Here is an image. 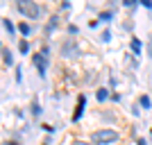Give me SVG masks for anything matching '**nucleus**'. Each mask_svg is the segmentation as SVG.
<instances>
[{
    "label": "nucleus",
    "mask_w": 152,
    "mask_h": 145,
    "mask_svg": "<svg viewBox=\"0 0 152 145\" xmlns=\"http://www.w3.org/2000/svg\"><path fill=\"white\" fill-rule=\"evenodd\" d=\"M118 141V132L116 129H100V132H93V143L102 145V143H114Z\"/></svg>",
    "instance_id": "f257e3e1"
},
{
    "label": "nucleus",
    "mask_w": 152,
    "mask_h": 145,
    "mask_svg": "<svg viewBox=\"0 0 152 145\" xmlns=\"http://www.w3.org/2000/svg\"><path fill=\"white\" fill-rule=\"evenodd\" d=\"M18 12L23 14V16H27V18H37V16H39V7L34 5V2L20 0V2H18Z\"/></svg>",
    "instance_id": "f03ea898"
},
{
    "label": "nucleus",
    "mask_w": 152,
    "mask_h": 145,
    "mask_svg": "<svg viewBox=\"0 0 152 145\" xmlns=\"http://www.w3.org/2000/svg\"><path fill=\"white\" fill-rule=\"evenodd\" d=\"M61 55L64 57H77L80 55V50H77V45H75V41H68V43L61 48Z\"/></svg>",
    "instance_id": "7ed1b4c3"
},
{
    "label": "nucleus",
    "mask_w": 152,
    "mask_h": 145,
    "mask_svg": "<svg viewBox=\"0 0 152 145\" xmlns=\"http://www.w3.org/2000/svg\"><path fill=\"white\" fill-rule=\"evenodd\" d=\"M34 63H37L39 73H41V75H45V55H43V52L34 55Z\"/></svg>",
    "instance_id": "20e7f679"
},
{
    "label": "nucleus",
    "mask_w": 152,
    "mask_h": 145,
    "mask_svg": "<svg viewBox=\"0 0 152 145\" xmlns=\"http://www.w3.org/2000/svg\"><path fill=\"white\" fill-rule=\"evenodd\" d=\"M84 102H86V98L80 95V100H77V111L73 114V120H80V116H82V111H84Z\"/></svg>",
    "instance_id": "39448f33"
},
{
    "label": "nucleus",
    "mask_w": 152,
    "mask_h": 145,
    "mask_svg": "<svg viewBox=\"0 0 152 145\" xmlns=\"http://www.w3.org/2000/svg\"><path fill=\"white\" fill-rule=\"evenodd\" d=\"M95 98H98L100 102H104L109 98V91H107V88H98V91H95Z\"/></svg>",
    "instance_id": "423d86ee"
},
{
    "label": "nucleus",
    "mask_w": 152,
    "mask_h": 145,
    "mask_svg": "<svg viewBox=\"0 0 152 145\" xmlns=\"http://www.w3.org/2000/svg\"><path fill=\"white\" fill-rule=\"evenodd\" d=\"M2 61H5L7 66H12L14 59H12V52H9V48H2Z\"/></svg>",
    "instance_id": "0eeeda50"
},
{
    "label": "nucleus",
    "mask_w": 152,
    "mask_h": 145,
    "mask_svg": "<svg viewBox=\"0 0 152 145\" xmlns=\"http://www.w3.org/2000/svg\"><path fill=\"white\" fill-rule=\"evenodd\" d=\"M2 25H5V30L9 32V34H14V23L9 18H2Z\"/></svg>",
    "instance_id": "6e6552de"
},
{
    "label": "nucleus",
    "mask_w": 152,
    "mask_h": 145,
    "mask_svg": "<svg viewBox=\"0 0 152 145\" xmlns=\"http://www.w3.org/2000/svg\"><path fill=\"white\" fill-rule=\"evenodd\" d=\"M132 50L136 52V55L141 52V41H139V39H134V41H132Z\"/></svg>",
    "instance_id": "1a4fd4ad"
},
{
    "label": "nucleus",
    "mask_w": 152,
    "mask_h": 145,
    "mask_svg": "<svg viewBox=\"0 0 152 145\" xmlns=\"http://www.w3.org/2000/svg\"><path fill=\"white\" fill-rule=\"evenodd\" d=\"M18 30H20V34H25V36L30 34V25H27V23H20V27H18Z\"/></svg>",
    "instance_id": "9d476101"
},
{
    "label": "nucleus",
    "mask_w": 152,
    "mask_h": 145,
    "mask_svg": "<svg viewBox=\"0 0 152 145\" xmlns=\"http://www.w3.org/2000/svg\"><path fill=\"white\" fill-rule=\"evenodd\" d=\"M32 114H34V116L41 114V109H39V102H32Z\"/></svg>",
    "instance_id": "9b49d317"
},
{
    "label": "nucleus",
    "mask_w": 152,
    "mask_h": 145,
    "mask_svg": "<svg viewBox=\"0 0 152 145\" xmlns=\"http://www.w3.org/2000/svg\"><path fill=\"white\" fill-rule=\"evenodd\" d=\"M141 107H150V98H141Z\"/></svg>",
    "instance_id": "f8f14e48"
},
{
    "label": "nucleus",
    "mask_w": 152,
    "mask_h": 145,
    "mask_svg": "<svg viewBox=\"0 0 152 145\" xmlns=\"http://www.w3.org/2000/svg\"><path fill=\"white\" fill-rule=\"evenodd\" d=\"M27 48H30V45H27V41H20V52H27Z\"/></svg>",
    "instance_id": "ddd939ff"
},
{
    "label": "nucleus",
    "mask_w": 152,
    "mask_h": 145,
    "mask_svg": "<svg viewBox=\"0 0 152 145\" xmlns=\"http://www.w3.org/2000/svg\"><path fill=\"white\" fill-rule=\"evenodd\" d=\"M100 18H102V20H107V18H111V12H102V14H100Z\"/></svg>",
    "instance_id": "4468645a"
},
{
    "label": "nucleus",
    "mask_w": 152,
    "mask_h": 145,
    "mask_svg": "<svg viewBox=\"0 0 152 145\" xmlns=\"http://www.w3.org/2000/svg\"><path fill=\"white\" fill-rule=\"evenodd\" d=\"M73 145H86V143H82V141H75V143H73Z\"/></svg>",
    "instance_id": "2eb2a0df"
},
{
    "label": "nucleus",
    "mask_w": 152,
    "mask_h": 145,
    "mask_svg": "<svg viewBox=\"0 0 152 145\" xmlns=\"http://www.w3.org/2000/svg\"><path fill=\"white\" fill-rule=\"evenodd\" d=\"M139 145H148V143H145V141H143V138H139Z\"/></svg>",
    "instance_id": "dca6fc26"
},
{
    "label": "nucleus",
    "mask_w": 152,
    "mask_h": 145,
    "mask_svg": "<svg viewBox=\"0 0 152 145\" xmlns=\"http://www.w3.org/2000/svg\"><path fill=\"white\" fill-rule=\"evenodd\" d=\"M148 50H150V57H152V45H150V48H148Z\"/></svg>",
    "instance_id": "f3484780"
},
{
    "label": "nucleus",
    "mask_w": 152,
    "mask_h": 145,
    "mask_svg": "<svg viewBox=\"0 0 152 145\" xmlns=\"http://www.w3.org/2000/svg\"><path fill=\"white\" fill-rule=\"evenodd\" d=\"M5 145H18V143H5Z\"/></svg>",
    "instance_id": "a211bd4d"
}]
</instances>
